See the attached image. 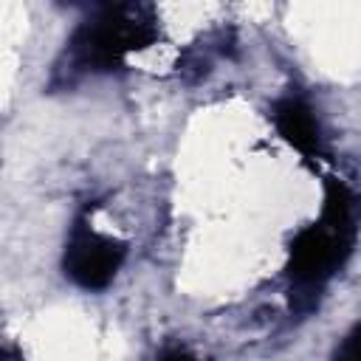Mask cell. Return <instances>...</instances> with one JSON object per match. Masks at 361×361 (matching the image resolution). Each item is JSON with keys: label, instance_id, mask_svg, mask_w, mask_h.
<instances>
[{"label": "cell", "instance_id": "obj_6", "mask_svg": "<svg viewBox=\"0 0 361 361\" xmlns=\"http://www.w3.org/2000/svg\"><path fill=\"white\" fill-rule=\"evenodd\" d=\"M0 361H25L17 347H0Z\"/></svg>", "mask_w": 361, "mask_h": 361}, {"label": "cell", "instance_id": "obj_1", "mask_svg": "<svg viewBox=\"0 0 361 361\" xmlns=\"http://www.w3.org/2000/svg\"><path fill=\"white\" fill-rule=\"evenodd\" d=\"M353 243H355L353 195L341 180L327 178L322 217L305 226L290 243V254H288L290 302L296 299L299 307H313L322 285L350 257Z\"/></svg>", "mask_w": 361, "mask_h": 361}, {"label": "cell", "instance_id": "obj_7", "mask_svg": "<svg viewBox=\"0 0 361 361\" xmlns=\"http://www.w3.org/2000/svg\"><path fill=\"white\" fill-rule=\"evenodd\" d=\"M161 361H197V358L189 355V353H183V350H172V353H164Z\"/></svg>", "mask_w": 361, "mask_h": 361}, {"label": "cell", "instance_id": "obj_2", "mask_svg": "<svg viewBox=\"0 0 361 361\" xmlns=\"http://www.w3.org/2000/svg\"><path fill=\"white\" fill-rule=\"evenodd\" d=\"M161 37L158 14L147 3H116L102 6L90 14L68 39L65 59L73 73H107L118 71L135 51L149 48Z\"/></svg>", "mask_w": 361, "mask_h": 361}, {"label": "cell", "instance_id": "obj_3", "mask_svg": "<svg viewBox=\"0 0 361 361\" xmlns=\"http://www.w3.org/2000/svg\"><path fill=\"white\" fill-rule=\"evenodd\" d=\"M124 257H127V245L121 240L99 234L93 226L79 220L68 237L62 268L79 288L102 290L113 282Z\"/></svg>", "mask_w": 361, "mask_h": 361}, {"label": "cell", "instance_id": "obj_4", "mask_svg": "<svg viewBox=\"0 0 361 361\" xmlns=\"http://www.w3.org/2000/svg\"><path fill=\"white\" fill-rule=\"evenodd\" d=\"M274 124H276L279 135L293 149H299L305 158L322 155V130H319V121H316L307 102H302L296 96L276 102L274 104Z\"/></svg>", "mask_w": 361, "mask_h": 361}, {"label": "cell", "instance_id": "obj_5", "mask_svg": "<svg viewBox=\"0 0 361 361\" xmlns=\"http://www.w3.org/2000/svg\"><path fill=\"white\" fill-rule=\"evenodd\" d=\"M333 361H358V327H353V330L344 336V341L338 344Z\"/></svg>", "mask_w": 361, "mask_h": 361}]
</instances>
